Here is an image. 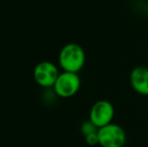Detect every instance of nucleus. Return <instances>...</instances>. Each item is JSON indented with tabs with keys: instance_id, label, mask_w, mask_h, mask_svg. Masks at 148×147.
Returning <instances> with one entry per match:
<instances>
[{
	"instance_id": "obj_1",
	"label": "nucleus",
	"mask_w": 148,
	"mask_h": 147,
	"mask_svg": "<svg viewBox=\"0 0 148 147\" xmlns=\"http://www.w3.org/2000/svg\"><path fill=\"white\" fill-rule=\"evenodd\" d=\"M86 53L80 44L71 42L64 45L59 53V65L64 72L78 74L84 68Z\"/></svg>"
},
{
	"instance_id": "obj_2",
	"label": "nucleus",
	"mask_w": 148,
	"mask_h": 147,
	"mask_svg": "<svg viewBox=\"0 0 148 147\" xmlns=\"http://www.w3.org/2000/svg\"><path fill=\"white\" fill-rule=\"evenodd\" d=\"M81 88V79L78 74L62 72L58 77L53 89L56 96L68 99L75 96Z\"/></svg>"
},
{
	"instance_id": "obj_3",
	"label": "nucleus",
	"mask_w": 148,
	"mask_h": 147,
	"mask_svg": "<svg viewBox=\"0 0 148 147\" xmlns=\"http://www.w3.org/2000/svg\"><path fill=\"white\" fill-rule=\"evenodd\" d=\"M99 145L102 147H124L126 143V132L120 125L108 124L98 130Z\"/></svg>"
},
{
	"instance_id": "obj_4",
	"label": "nucleus",
	"mask_w": 148,
	"mask_h": 147,
	"mask_svg": "<svg viewBox=\"0 0 148 147\" xmlns=\"http://www.w3.org/2000/svg\"><path fill=\"white\" fill-rule=\"evenodd\" d=\"M115 109L111 102L107 100H99L92 106L90 110L89 120L98 128H102L108 124L113 123Z\"/></svg>"
},
{
	"instance_id": "obj_5",
	"label": "nucleus",
	"mask_w": 148,
	"mask_h": 147,
	"mask_svg": "<svg viewBox=\"0 0 148 147\" xmlns=\"http://www.w3.org/2000/svg\"><path fill=\"white\" fill-rule=\"evenodd\" d=\"M60 74L59 69L55 64L45 61L40 62L35 66L33 70V79L38 86L49 89L53 87Z\"/></svg>"
},
{
	"instance_id": "obj_6",
	"label": "nucleus",
	"mask_w": 148,
	"mask_h": 147,
	"mask_svg": "<svg viewBox=\"0 0 148 147\" xmlns=\"http://www.w3.org/2000/svg\"><path fill=\"white\" fill-rule=\"evenodd\" d=\"M130 84L133 90L142 96H148V68L138 66L130 74Z\"/></svg>"
},
{
	"instance_id": "obj_7",
	"label": "nucleus",
	"mask_w": 148,
	"mask_h": 147,
	"mask_svg": "<svg viewBox=\"0 0 148 147\" xmlns=\"http://www.w3.org/2000/svg\"><path fill=\"white\" fill-rule=\"evenodd\" d=\"M99 128L95 125L92 121L90 120H87V121L83 122L82 125H81V132L84 136H87L89 134L95 133V132H98Z\"/></svg>"
},
{
	"instance_id": "obj_8",
	"label": "nucleus",
	"mask_w": 148,
	"mask_h": 147,
	"mask_svg": "<svg viewBox=\"0 0 148 147\" xmlns=\"http://www.w3.org/2000/svg\"><path fill=\"white\" fill-rule=\"evenodd\" d=\"M85 140H86L87 144L90 146H96L99 144V136H98V132L95 133L89 134V135L85 136Z\"/></svg>"
},
{
	"instance_id": "obj_9",
	"label": "nucleus",
	"mask_w": 148,
	"mask_h": 147,
	"mask_svg": "<svg viewBox=\"0 0 148 147\" xmlns=\"http://www.w3.org/2000/svg\"><path fill=\"white\" fill-rule=\"evenodd\" d=\"M146 12H147V15H148V1H147V4H146Z\"/></svg>"
}]
</instances>
